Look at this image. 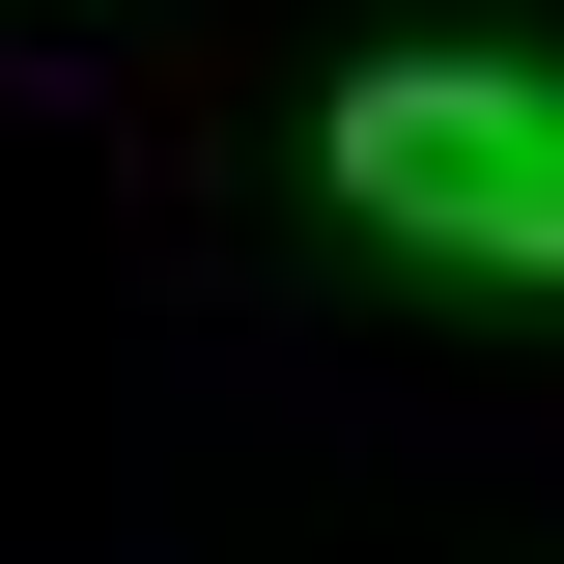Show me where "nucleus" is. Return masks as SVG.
I'll use <instances>...</instances> for the list:
<instances>
[{
	"label": "nucleus",
	"instance_id": "f257e3e1",
	"mask_svg": "<svg viewBox=\"0 0 564 564\" xmlns=\"http://www.w3.org/2000/svg\"><path fill=\"white\" fill-rule=\"evenodd\" d=\"M311 170H339V226H395L452 282H564V57H367L311 113Z\"/></svg>",
	"mask_w": 564,
	"mask_h": 564
}]
</instances>
